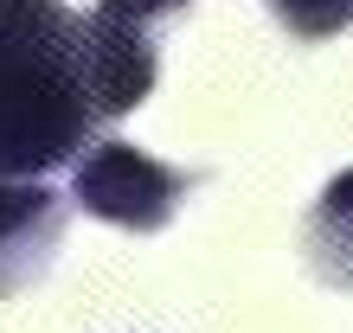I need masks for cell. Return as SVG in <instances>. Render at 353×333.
<instances>
[{
  "mask_svg": "<svg viewBox=\"0 0 353 333\" xmlns=\"http://www.w3.org/2000/svg\"><path fill=\"white\" fill-rule=\"evenodd\" d=\"M90 135L84 13L65 0H0V180H46Z\"/></svg>",
  "mask_w": 353,
  "mask_h": 333,
  "instance_id": "1",
  "label": "cell"
},
{
  "mask_svg": "<svg viewBox=\"0 0 353 333\" xmlns=\"http://www.w3.org/2000/svg\"><path fill=\"white\" fill-rule=\"evenodd\" d=\"M193 173L161 166L154 154L129 148V141H90L71 166V199L90 218L122 224V231H161L174 218V205L186 199Z\"/></svg>",
  "mask_w": 353,
  "mask_h": 333,
  "instance_id": "2",
  "label": "cell"
},
{
  "mask_svg": "<svg viewBox=\"0 0 353 333\" xmlns=\"http://www.w3.org/2000/svg\"><path fill=\"white\" fill-rule=\"evenodd\" d=\"M65 237V199L46 180H0V301L52 269Z\"/></svg>",
  "mask_w": 353,
  "mask_h": 333,
  "instance_id": "3",
  "label": "cell"
},
{
  "mask_svg": "<svg viewBox=\"0 0 353 333\" xmlns=\"http://www.w3.org/2000/svg\"><path fill=\"white\" fill-rule=\"evenodd\" d=\"M84 77H90L97 122L129 116L154 90V39L141 26H116V19L84 13Z\"/></svg>",
  "mask_w": 353,
  "mask_h": 333,
  "instance_id": "4",
  "label": "cell"
},
{
  "mask_svg": "<svg viewBox=\"0 0 353 333\" xmlns=\"http://www.w3.org/2000/svg\"><path fill=\"white\" fill-rule=\"evenodd\" d=\"M308 263L321 282L353 295V166L321 186L315 212H308Z\"/></svg>",
  "mask_w": 353,
  "mask_h": 333,
  "instance_id": "5",
  "label": "cell"
},
{
  "mask_svg": "<svg viewBox=\"0 0 353 333\" xmlns=\"http://www.w3.org/2000/svg\"><path fill=\"white\" fill-rule=\"evenodd\" d=\"M270 13L302 39H334L353 26V0H270Z\"/></svg>",
  "mask_w": 353,
  "mask_h": 333,
  "instance_id": "6",
  "label": "cell"
},
{
  "mask_svg": "<svg viewBox=\"0 0 353 333\" xmlns=\"http://www.w3.org/2000/svg\"><path fill=\"white\" fill-rule=\"evenodd\" d=\"M193 7V0H97V19H116V26H141L148 32L161 13H180Z\"/></svg>",
  "mask_w": 353,
  "mask_h": 333,
  "instance_id": "7",
  "label": "cell"
}]
</instances>
